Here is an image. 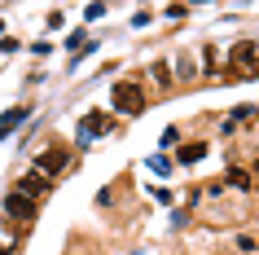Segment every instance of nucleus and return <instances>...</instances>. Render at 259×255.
I'll return each instance as SVG.
<instances>
[{"label": "nucleus", "mask_w": 259, "mask_h": 255, "mask_svg": "<svg viewBox=\"0 0 259 255\" xmlns=\"http://www.w3.org/2000/svg\"><path fill=\"white\" fill-rule=\"evenodd\" d=\"M141 106H145L141 84H114V110H123V115H141Z\"/></svg>", "instance_id": "nucleus-2"}, {"label": "nucleus", "mask_w": 259, "mask_h": 255, "mask_svg": "<svg viewBox=\"0 0 259 255\" xmlns=\"http://www.w3.org/2000/svg\"><path fill=\"white\" fill-rule=\"evenodd\" d=\"M27 119V106H18V110H9L5 119H0V132H9V128H18V123Z\"/></svg>", "instance_id": "nucleus-7"}, {"label": "nucleus", "mask_w": 259, "mask_h": 255, "mask_svg": "<svg viewBox=\"0 0 259 255\" xmlns=\"http://www.w3.org/2000/svg\"><path fill=\"white\" fill-rule=\"evenodd\" d=\"M44 185H49V180H44V172H31V176H22V180H18V194H27V198H40Z\"/></svg>", "instance_id": "nucleus-4"}, {"label": "nucleus", "mask_w": 259, "mask_h": 255, "mask_svg": "<svg viewBox=\"0 0 259 255\" xmlns=\"http://www.w3.org/2000/svg\"><path fill=\"white\" fill-rule=\"evenodd\" d=\"M5 215H14V220H22V225H27V220H35V198H27V194H9V198H5Z\"/></svg>", "instance_id": "nucleus-3"}, {"label": "nucleus", "mask_w": 259, "mask_h": 255, "mask_svg": "<svg viewBox=\"0 0 259 255\" xmlns=\"http://www.w3.org/2000/svg\"><path fill=\"white\" fill-rule=\"evenodd\" d=\"M202 154H206V145H185L180 150V163H198Z\"/></svg>", "instance_id": "nucleus-8"}, {"label": "nucleus", "mask_w": 259, "mask_h": 255, "mask_svg": "<svg viewBox=\"0 0 259 255\" xmlns=\"http://www.w3.org/2000/svg\"><path fill=\"white\" fill-rule=\"evenodd\" d=\"M259 70V44H237L233 49V62H229V75L233 80H246Z\"/></svg>", "instance_id": "nucleus-1"}, {"label": "nucleus", "mask_w": 259, "mask_h": 255, "mask_svg": "<svg viewBox=\"0 0 259 255\" xmlns=\"http://www.w3.org/2000/svg\"><path fill=\"white\" fill-rule=\"evenodd\" d=\"M229 185L233 189H250V176H246L242 167H233V172H229Z\"/></svg>", "instance_id": "nucleus-9"}, {"label": "nucleus", "mask_w": 259, "mask_h": 255, "mask_svg": "<svg viewBox=\"0 0 259 255\" xmlns=\"http://www.w3.org/2000/svg\"><path fill=\"white\" fill-rule=\"evenodd\" d=\"M66 159H70L66 150H53V154H40V172H44V176H49V172H62V167H66Z\"/></svg>", "instance_id": "nucleus-5"}, {"label": "nucleus", "mask_w": 259, "mask_h": 255, "mask_svg": "<svg viewBox=\"0 0 259 255\" xmlns=\"http://www.w3.org/2000/svg\"><path fill=\"white\" fill-rule=\"evenodd\" d=\"M106 128H110V119H101V115H88V119L79 123V136H83V141H88V136H97V132H106Z\"/></svg>", "instance_id": "nucleus-6"}]
</instances>
